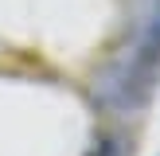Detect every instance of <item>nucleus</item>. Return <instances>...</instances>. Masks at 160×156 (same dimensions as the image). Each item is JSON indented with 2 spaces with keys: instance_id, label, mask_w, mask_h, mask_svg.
I'll list each match as a JSON object with an SVG mask.
<instances>
[{
  "instance_id": "2",
  "label": "nucleus",
  "mask_w": 160,
  "mask_h": 156,
  "mask_svg": "<svg viewBox=\"0 0 160 156\" xmlns=\"http://www.w3.org/2000/svg\"><path fill=\"white\" fill-rule=\"evenodd\" d=\"M94 156H121V148H117V140H102L94 148Z\"/></svg>"
},
{
  "instance_id": "1",
  "label": "nucleus",
  "mask_w": 160,
  "mask_h": 156,
  "mask_svg": "<svg viewBox=\"0 0 160 156\" xmlns=\"http://www.w3.org/2000/svg\"><path fill=\"white\" fill-rule=\"evenodd\" d=\"M160 74V0H129L125 35L94 74V98L113 113H133L148 101Z\"/></svg>"
}]
</instances>
